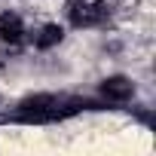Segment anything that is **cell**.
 Wrapping results in <instances>:
<instances>
[{
	"label": "cell",
	"mask_w": 156,
	"mask_h": 156,
	"mask_svg": "<svg viewBox=\"0 0 156 156\" xmlns=\"http://www.w3.org/2000/svg\"><path fill=\"white\" fill-rule=\"evenodd\" d=\"M61 37H64L61 25H43V28L37 31V37H34V46H37V49H52V46L61 43Z\"/></svg>",
	"instance_id": "obj_4"
},
{
	"label": "cell",
	"mask_w": 156,
	"mask_h": 156,
	"mask_svg": "<svg viewBox=\"0 0 156 156\" xmlns=\"http://www.w3.org/2000/svg\"><path fill=\"white\" fill-rule=\"evenodd\" d=\"M101 95L107 101H129L135 95V86H132V80H126V76H107L101 83Z\"/></svg>",
	"instance_id": "obj_2"
},
{
	"label": "cell",
	"mask_w": 156,
	"mask_h": 156,
	"mask_svg": "<svg viewBox=\"0 0 156 156\" xmlns=\"http://www.w3.org/2000/svg\"><path fill=\"white\" fill-rule=\"evenodd\" d=\"M67 16H70V22L76 28H95V25L104 22L107 9H104V3H98V0H76V3L67 9Z\"/></svg>",
	"instance_id": "obj_1"
},
{
	"label": "cell",
	"mask_w": 156,
	"mask_h": 156,
	"mask_svg": "<svg viewBox=\"0 0 156 156\" xmlns=\"http://www.w3.org/2000/svg\"><path fill=\"white\" fill-rule=\"evenodd\" d=\"M22 34H25V25H22V19L16 12H3L0 16V40L3 43H19Z\"/></svg>",
	"instance_id": "obj_3"
}]
</instances>
